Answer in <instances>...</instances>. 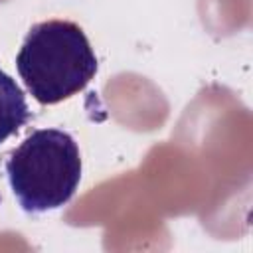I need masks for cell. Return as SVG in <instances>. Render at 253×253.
Segmentation results:
<instances>
[{"mask_svg": "<svg viewBox=\"0 0 253 253\" xmlns=\"http://www.w3.org/2000/svg\"><path fill=\"white\" fill-rule=\"evenodd\" d=\"M16 69L38 103L55 105L83 91L95 77L99 61L75 22L45 20L26 34Z\"/></svg>", "mask_w": 253, "mask_h": 253, "instance_id": "6da1fadb", "label": "cell"}, {"mask_svg": "<svg viewBox=\"0 0 253 253\" xmlns=\"http://www.w3.org/2000/svg\"><path fill=\"white\" fill-rule=\"evenodd\" d=\"M30 117L24 91L0 67V142L16 134L30 121Z\"/></svg>", "mask_w": 253, "mask_h": 253, "instance_id": "3957f363", "label": "cell"}, {"mask_svg": "<svg viewBox=\"0 0 253 253\" xmlns=\"http://www.w3.org/2000/svg\"><path fill=\"white\" fill-rule=\"evenodd\" d=\"M81 170L79 146L61 128L32 130L6 160L10 190L28 213H43L69 204L81 182Z\"/></svg>", "mask_w": 253, "mask_h": 253, "instance_id": "7a4b0ae2", "label": "cell"}]
</instances>
